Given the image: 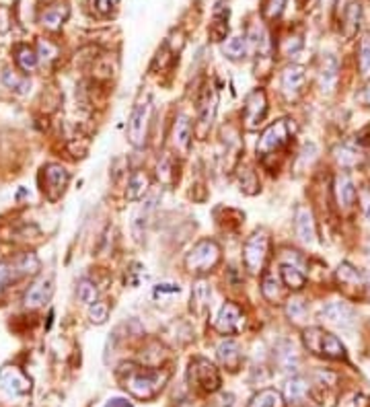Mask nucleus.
Segmentation results:
<instances>
[{
  "mask_svg": "<svg viewBox=\"0 0 370 407\" xmlns=\"http://www.w3.org/2000/svg\"><path fill=\"white\" fill-rule=\"evenodd\" d=\"M216 354H218V360L223 362V366H227L231 372L239 370V366L243 362L241 348L234 340H223L216 348Z\"/></svg>",
  "mask_w": 370,
  "mask_h": 407,
  "instance_id": "19",
  "label": "nucleus"
},
{
  "mask_svg": "<svg viewBox=\"0 0 370 407\" xmlns=\"http://www.w3.org/2000/svg\"><path fill=\"white\" fill-rule=\"evenodd\" d=\"M335 81H337V60L333 56H327L323 60V68H321V87H323V90L329 93L333 89Z\"/></svg>",
  "mask_w": 370,
  "mask_h": 407,
  "instance_id": "32",
  "label": "nucleus"
},
{
  "mask_svg": "<svg viewBox=\"0 0 370 407\" xmlns=\"http://www.w3.org/2000/svg\"><path fill=\"white\" fill-rule=\"evenodd\" d=\"M89 319L95 325H103L109 319V305L103 301H97V303L89 305Z\"/></svg>",
  "mask_w": 370,
  "mask_h": 407,
  "instance_id": "37",
  "label": "nucleus"
},
{
  "mask_svg": "<svg viewBox=\"0 0 370 407\" xmlns=\"http://www.w3.org/2000/svg\"><path fill=\"white\" fill-rule=\"evenodd\" d=\"M148 187H150V177L144 173V171H134L132 175H130V179H128V189H126V195H128V200H132V202H136L140 200L146 191H148Z\"/></svg>",
  "mask_w": 370,
  "mask_h": 407,
  "instance_id": "23",
  "label": "nucleus"
},
{
  "mask_svg": "<svg viewBox=\"0 0 370 407\" xmlns=\"http://www.w3.org/2000/svg\"><path fill=\"white\" fill-rule=\"evenodd\" d=\"M364 214H367V218L370 221V200H364Z\"/></svg>",
  "mask_w": 370,
  "mask_h": 407,
  "instance_id": "49",
  "label": "nucleus"
},
{
  "mask_svg": "<svg viewBox=\"0 0 370 407\" xmlns=\"http://www.w3.org/2000/svg\"><path fill=\"white\" fill-rule=\"evenodd\" d=\"M15 60H17V64H19V68H21V70L31 72V70H35V68H38L40 56H38V54H35L29 45H19V47H17V56H15Z\"/></svg>",
  "mask_w": 370,
  "mask_h": 407,
  "instance_id": "30",
  "label": "nucleus"
},
{
  "mask_svg": "<svg viewBox=\"0 0 370 407\" xmlns=\"http://www.w3.org/2000/svg\"><path fill=\"white\" fill-rule=\"evenodd\" d=\"M227 33H229V8L227 10L216 8L214 10V23L210 27V35H212L214 42H223Z\"/></svg>",
  "mask_w": 370,
  "mask_h": 407,
  "instance_id": "29",
  "label": "nucleus"
},
{
  "mask_svg": "<svg viewBox=\"0 0 370 407\" xmlns=\"http://www.w3.org/2000/svg\"><path fill=\"white\" fill-rule=\"evenodd\" d=\"M103 407H134L128 399H122V397H113V399H109L107 404Z\"/></svg>",
  "mask_w": 370,
  "mask_h": 407,
  "instance_id": "47",
  "label": "nucleus"
},
{
  "mask_svg": "<svg viewBox=\"0 0 370 407\" xmlns=\"http://www.w3.org/2000/svg\"><path fill=\"white\" fill-rule=\"evenodd\" d=\"M241 189H243L245 193H249V195H253V193L259 191V179L255 177V171L245 169V171L241 173Z\"/></svg>",
  "mask_w": 370,
  "mask_h": 407,
  "instance_id": "39",
  "label": "nucleus"
},
{
  "mask_svg": "<svg viewBox=\"0 0 370 407\" xmlns=\"http://www.w3.org/2000/svg\"><path fill=\"white\" fill-rule=\"evenodd\" d=\"M358 66L362 79H370V38H364L360 44V56H358Z\"/></svg>",
  "mask_w": 370,
  "mask_h": 407,
  "instance_id": "38",
  "label": "nucleus"
},
{
  "mask_svg": "<svg viewBox=\"0 0 370 407\" xmlns=\"http://www.w3.org/2000/svg\"><path fill=\"white\" fill-rule=\"evenodd\" d=\"M2 83H4L10 90L19 93V95H25V93L29 90V87H31L29 79H21V77H17L13 70H6V72L2 74Z\"/></svg>",
  "mask_w": 370,
  "mask_h": 407,
  "instance_id": "35",
  "label": "nucleus"
},
{
  "mask_svg": "<svg viewBox=\"0 0 370 407\" xmlns=\"http://www.w3.org/2000/svg\"><path fill=\"white\" fill-rule=\"evenodd\" d=\"M360 21H362V6L358 2H350V6L344 10V35L346 38H354V33L358 31L360 27Z\"/></svg>",
  "mask_w": 370,
  "mask_h": 407,
  "instance_id": "22",
  "label": "nucleus"
},
{
  "mask_svg": "<svg viewBox=\"0 0 370 407\" xmlns=\"http://www.w3.org/2000/svg\"><path fill=\"white\" fill-rule=\"evenodd\" d=\"M305 81H307L305 68L298 66V64H292V66H288V68L282 72V90L286 93L288 99H294V97L303 90Z\"/></svg>",
  "mask_w": 370,
  "mask_h": 407,
  "instance_id": "14",
  "label": "nucleus"
},
{
  "mask_svg": "<svg viewBox=\"0 0 370 407\" xmlns=\"http://www.w3.org/2000/svg\"><path fill=\"white\" fill-rule=\"evenodd\" d=\"M118 378L126 391H130L138 399H152L161 393L165 387L169 374L154 370V368H142L136 364H124L118 370Z\"/></svg>",
  "mask_w": 370,
  "mask_h": 407,
  "instance_id": "1",
  "label": "nucleus"
},
{
  "mask_svg": "<svg viewBox=\"0 0 370 407\" xmlns=\"http://www.w3.org/2000/svg\"><path fill=\"white\" fill-rule=\"evenodd\" d=\"M115 4H118V0H97V8L101 13H109Z\"/></svg>",
  "mask_w": 370,
  "mask_h": 407,
  "instance_id": "48",
  "label": "nucleus"
},
{
  "mask_svg": "<svg viewBox=\"0 0 370 407\" xmlns=\"http://www.w3.org/2000/svg\"><path fill=\"white\" fill-rule=\"evenodd\" d=\"M280 276H282L284 286L290 288V290H303L305 284H307V276L298 270L296 266H290V264H284L280 268Z\"/></svg>",
  "mask_w": 370,
  "mask_h": 407,
  "instance_id": "24",
  "label": "nucleus"
},
{
  "mask_svg": "<svg viewBox=\"0 0 370 407\" xmlns=\"http://www.w3.org/2000/svg\"><path fill=\"white\" fill-rule=\"evenodd\" d=\"M51 290H54V288H51V280H49V278H42V280L33 282V284L27 288L25 296H23L25 307L38 309V307L46 305L47 301H49V296H51Z\"/></svg>",
  "mask_w": 370,
  "mask_h": 407,
  "instance_id": "13",
  "label": "nucleus"
},
{
  "mask_svg": "<svg viewBox=\"0 0 370 407\" xmlns=\"http://www.w3.org/2000/svg\"><path fill=\"white\" fill-rule=\"evenodd\" d=\"M296 234L303 243L313 245L315 237H317V228H315V218L313 212L309 208H298L296 210Z\"/></svg>",
  "mask_w": 370,
  "mask_h": 407,
  "instance_id": "18",
  "label": "nucleus"
},
{
  "mask_svg": "<svg viewBox=\"0 0 370 407\" xmlns=\"http://www.w3.org/2000/svg\"><path fill=\"white\" fill-rule=\"evenodd\" d=\"M0 391L10 397H23L31 393V378L17 366L0 368Z\"/></svg>",
  "mask_w": 370,
  "mask_h": 407,
  "instance_id": "8",
  "label": "nucleus"
},
{
  "mask_svg": "<svg viewBox=\"0 0 370 407\" xmlns=\"http://www.w3.org/2000/svg\"><path fill=\"white\" fill-rule=\"evenodd\" d=\"M148 122H150V101L144 99L138 101L130 113L128 120V140L132 142V146H144L146 138H148Z\"/></svg>",
  "mask_w": 370,
  "mask_h": 407,
  "instance_id": "7",
  "label": "nucleus"
},
{
  "mask_svg": "<svg viewBox=\"0 0 370 407\" xmlns=\"http://www.w3.org/2000/svg\"><path fill=\"white\" fill-rule=\"evenodd\" d=\"M309 381L307 378H303V376H292V378H288L286 381V385H284V399L290 404V406H298V404H303L305 399H307V395H309Z\"/></svg>",
  "mask_w": 370,
  "mask_h": 407,
  "instance_id": "20",
  "label": "nucleus"
},
{
  "mask_svg": "<svg viewBox=\"0 0 370 407\" xmlns=\"http://www.w3.org/2000/svg\"><path fill=\"white\" fill-rule=\"evenodd\" d=\"M179 284H159L154 288V296H163V294H179Z\"/></svg>",
  "mask_w": 370,
  "mask_h": 407,
  "instance_id": "44",
  "label": "nucleus"
},
{
  "mask_svg": "<svg viewBox=\"0 0 370 407\" xmlns=\"http://www.w3.org/2000/svg\"><path fill=\"white\" fill-rule=\"evenodd\" d=\"M191 136H193V130H191V122H189V118L187 115H177V120H175V124H173V144H175V148L182 152V154H187L189 152V148H191Z\"/></svg>",
  "mask_w": 370,
  "mask_h": 407,
  "instance_id": "16",
  "label": "nucleus"
},
{
  "mask_svg": "<svg viewBox=\"0 0 370 407\" xmlns=\"http://www.w3.org/2000/svg\"><path fill=\"white\" fill-rule=\"evenodd\" d=\"M225 54L231 58V60H241L245 54H247V40L245 38H241V35H236V38H231L227 44H225Z\"/></svg>",
  "mask_w": 370,
  "mask_h": 407,
  "instance_id": "36",
  "label": "nucleus"
},
{
  "mask_svg": "<svg viewBox=\"0 0 370 407\" xmlns=\"http://www.w3.org/2000/svg\"><path fill=\"white\" fill-rule=\"evenodd\" d=\"M321 319L331 323V325H339V327H350L354 323V309L348 303L341 301H331L321 309Z\"/></svg>",
  "mask_w": 370,
  "mask_h": 407,
  "instance_id": "12",
  "label": "nucleus"
},
{
  "mask_svg": "<svg viewBox=\"0 0 370 407\" xmlns=\"http://www.w3.org/2000/svg\"><path fill=\"white\" fill-rule=\"evenodd\" d=\"M38 47H40L38 56H40L42 60H51V58L56 56V49H54V45L49 44V42H44V40H42Z\"/></svg>",
  "mask_w": 370,
  "mask_h": 407,
  "instance_id": "46",
  "label": "nucleus"
},
{
  "mask_svg": "<svg viewBox=\"0 0 370 407\" xmlns=\"http://www.w3.org/2000/svg\"><path fill=\"white\" fill-rule=\"evenodd\" d=\"M210 298H212L210 284L206 280H198L191 288V311L198 317H204L210 309Z\"/></svg>",
  "mask_w": 370,
  "mask_h": 407,
  "instance_id": "17",
  "label": "nucleus"
},
{
  "mask_svg": "<svg viewBox=\"0 0 370 407\" xmlns=\"http://www.w3.org/2000/svg\"><path fill=\"white\" fill-rule=\"evenodd\" d=\"M216 103H218L216 93L214 90H206V95H204V99L200 103V128H202L200 134L202 136L206 134V130L212 126V120H214V113H216Z\"/></svg>",
  "mask_w": 370,
  "mask_h": 407,
  "instance_id": "21",
  "label": "nucleus"
},
{
  "mask_svg": "<svg viewBox=\"0 0 370 407\" xmlns=\"http://www.w3.org/2000/svg\"><path fill=\"white\" fill-rule=\"evenodd\" d=\"M44 177H46V187H44V191H46L47 198H49L51 202H56V200L64 193V189H66V185H68V181H70V173H68L62 165L51 163V165H47L46 169H44Z\"/></svg>",
  "mask_w": 370,
  "mask_h": 407,
  "instance_id": "10",
  "label": "nucleus"
},
{
  "mask_svg": "<svg viewBox=\"0 0 370 407\" xmlns=\"http://www.w3.org/2000/svg\"><path fill=\"white\" fill-rule=\"evenodd\" d=\"M220 262V247L212 239L198 241L185 255V268L191 273H208Z\"/></svg>",
  "mask_w": 370,
  "mask_h": 407,
  "instance_id": "3",
  "label": "nucleus"
},
{
  "mask_svg": "<svg viewBox=\"0 0 370 407\" xmlns=\"http://www.w3.org/2000/svg\"><path fill=\"white\" fill-rule=\"evenodd\" d=\"M335 198H337V204L341 208H352L356 204V198H358V191H356V185L352 177L348 173H341L337 175L335 179Z\"/></svg>",
  "mask_w": 370,
  "mask_h": 407,
  "instance_id": "15",
  "label": "nucleus"
},
{
  "mask_svg": "<svg viewBox=\"0 0 370 407\" xmlns=\"http://www.w3.org/2000/svg\"><path fill=\"white\" fill-rule=\"evenodd\" d=\"M15 273H13V266L10 264H0V292L4 290V284L8 280H13Z\"/></svg>",
  "mask_w": 370,
  "mask_h": 407,
  "instance_id": "45",
  "label": "nucleus"
},
{
  "mask_svg": "<svg viewBox=\"0 0 370 407\" xmlns=\"http://www.w3.org/2000/svg\"><path fill=\"white\" fill-rule=\"evenodd\" d=\"M97 294H99V290H97V286H95V282L92 280H81L79 282V286H77V296H79V301L83 303V305H92V303H97Z\"/></svg>",
  "mask_w": 370,
  "mask_h": 407,
  "instance_id": "34",
  "label": "nucleus"
},
{
  "mask_svg": "<svg viewBox=\"0 0 370 407\" xmlns=\"http://www.w3.org/2000/svg\"><path fill=\"white\" fill-rule=\"evenodd\" d=\"M268 251H270V234L268 230L259 228L255 230L245 247H243V262H245V268L251 271V273H259L266 266V260H268Z\"/></svg>",
  "mask_w": 370,
  "mask_h": 407,
  "instance_id": "4",
  "label": "nucleus"
},
{
  "mask_svg": "<svg viewBox=\"0 0 370 407\" xmlns=\"http://www.w3.org/2000/svg\"><path fill=\"white\" fill-rule=\"evenodd\" d=\"M189 383L191 387L204 391V393H214L220 389V372L218 368L206 358H195L189 364Z\"/></svg>",
  "mask_w": 370,
  "mask_h": 407,
  "instance_id": "5",
  "label": "nucleus"
},
{
  "mask_svg": "<svg viewBox=\"0 0 370 407\" xmlns=\"http://www.w3.org/2000/svg\"><path fill=\"white\" fill-rule=\"evenodd\" d=\"M337 282L344 288H362L364 286V276L350 264H341L337 268Z\"/></svg>",
  "mask_w": 370,
  "mask_h": 407,
  "instance_id": "25",
  "label": "nucleus"
},
{
  "mask_svg": "<svg viewBox=\"0 0 370 407\" xmlns=\"http://www.w3.org/2000/svg\"><path fill=\"white\" fill-rule=\"evenodd\" d=\"M159 179L163 181V183H171V179H173V171H171L169 159H165V161L159 163Z\"/></svg>",
  "mask_w": 370,
  "mask_h": 407,
  "instance_id": "43",
  "label": "nucleus"
},
{
  "mask_svg": "<svg viewBox=\"0 0 370 407\" xmlns=\"http://www.w3.org/2000/svg\"><path fill=\"white\" fill-rule=\"evenodd\" d=\"M286 315L290 317L292 321L305 319V317H307V305H305V301H300V298H290L288 305H286Z\"/></svg>",
  "mask_w": 370,
  "mask_h": 407,
  "instance_id": "40",
  "label": "nucleus"
},
{
  "mask_svg": "<svg viewBox=\"0 0 370 407\" xmlns=\"http://www.w3.org/2000/svg\"><path fill=\"white\" fill-rule=\"evenodd\" d=\"M262 292L268 301L276 303L280 298V282L276 280V276H266L264 278V286H262Z\"/></svg>",
  "mask_w": 370,
  "mask_h": 407,
  "instance_id": "41",
  "label": "nucleus"
},
{
  "mask_svg": "<svg viewBox=\"0 0 370 407\" xmlns=\"http://www.w3.org/2000/svg\"><path fill=\"white\" fill-rule=\"evenodd\" d=\"M278 360H280L284 370H296L298 356H296V352H294L290 342H284L282 346H278Z\"/></svg>",
  "mask_w": 370,
  "mask_h": 407,
  "instance_id": "33",
  "label": "nucleus"
},
{
  "mask_svg": "<svg viewBox=\"0 0 370 407\" xmlns=\"http://www.w3.org/2000/svg\"><path fill=\"white\" fill-rule=\"evenodd\" d=\"M10 266H13L15 278H19V276H29V273H35V271L40 270V260H38L33 253H27V255H23L21 260H17L15 264H10Z\"/></svg>",
  "mask_w": 370,
  "mask_h": 407,
  "instance_id": "31",
  "label": "nucleus"
},
{
  "mask_svg": "<svg viewBox=\"0 0 370 407\" xmlns=\"http://www.w3.org/2000/svg\"><path fill=\"white\" fill-rule=\"evenodd\" d=\"M249 407H282V395L276 389H262L251 397Z\"/></svg>",
  "mask_w": 370,
  "mask_h": 407,
  "instance_id": "28",
  "label": "nucleus"
},
{
  "mask_svg": "<svg viewBox=\"0 0 370 407\" xmlns=\"http://www.w3.org/2000/svg\"><path fill=\"white\" fill-rule=\"evenodd\" d=\"M294 134V122L292 120H280L276 124H272L270 128H266V132L262 134L257 142V154L266 157L270 152L280 150Z\"/></svg>",
  "mask_w": 370,
  "mask_h": 407,
  "instance_id": "6",
  "label": "nucleus"
},
{
  "mask_svg": "<svg viewBox=\"0 0 370 407\" xmlns=\"http://www.w3.org/2000/svg\"><path fill=\"white\" fill-rule=\"evenodd\" d=\"M268 113V99L266 93L262 89L251 90L245 99V107H243V115H245V128L247 130H255L262 126V122L266 120Z\"/></svg>",
  "mask_w": 370,
  "mask_h": 407,
  "instance_id": "9",
  "label": "nucleus"
},
{
  "mask_svg": "<svg viewBox=\"0 0 370 407\" xmlns=\"http://www.w3.org/2000/svg\"><path fill=\"white\" fill-rule=\"evenodd\" d=\"M333 157H335V161L341 165V167H356L358 163H360V152L354 148V146H350V144H341V146H337L335 150H333Z\"/></svg>",
  "mask_w": 370,
  "mask_h": 407,
  "instance_id": "27",
  "label": "nucleus"
},
{
  "mask_svg": "<svg viewBox=\"0 0 370 407\" xmlns=\"http://www.w3.org/2000/svg\"><path fill=\"white\" fill-rule=\"evenodd\" d=\"M66 17H68V8L64 4H54V6H49V8H46L42 13V23L46 25L47 29L56 31V29L62 27Z\"/></svg>",
  "mask_w": 370,
  "mask_h": 407,
  "instance_id": "26",
  "label": "nucleus"
},
{
  "mask_svg": "<svg viewBox=\"0 0 370 407\" xmlns=\"http://www.w3.org/2000/svg\"><path fill=\"white\" fill-rule=\"evenodd\" d=\"M303 344L305 348L327 360H346V346L341 344V340H337L333 333L325 331L323 327H309L303 331Z\"/></svg>",
  "mask_w": 370,
  "mask_h": 407,
  "instance_id": "2",
  "label": "nucleus"
},
{
  "mask_svg": "<svg viewBox=\"0 0 370 407\" xmlns=\"http://www.w3.org/2000/svg\"><path fill=\"white\" fill-rule=\"evenodd\" d=\"M245 325V315L243 311L234 305V303H227L223 305L218 319H216V329L225 335H232V333H239Z\"/></svg>",
  "mask_w": 370,
  "mask_h": 407,
  "instance_id": "11",
  "label": "nucleus"
},
{
  "mask_svg": "<svg viewBox=\"0 0 370 407\" xmlns=\"http://www.w3.org/2000/svg\"><path fill=\"white\" fill-rule=\"evenodd\" d=\"M284 6H286V0H268V4H266V15H268L270 19L280 17L282 10H284Z\"/></svg>",
  "mask_w": 370,
  "mask_h": 407,
  "instance_id": "42",
  "label": "nucleus"
}]
</instances>
